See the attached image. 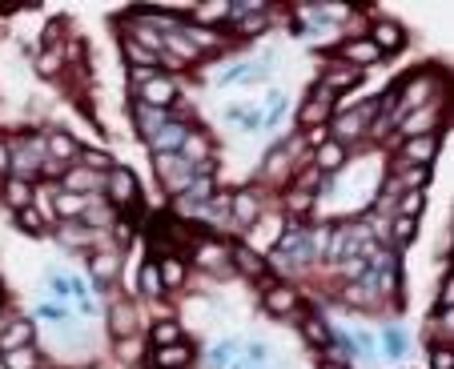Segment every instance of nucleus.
<instances>
[{
  "label": "nucleus",
  "instance_id": "obj_1",
  "mask_svg": "<svg viewBox=\"0 0 454 369\" xmlns=\"http://www.w3.org/2000/svg\"><path fill=\"white\" fill-rule=\"evenodd\" d=\"M137 96H141L137 105H149V109H169V105L177 101V85H173L169 76L157 72V76H149L141 89H137Z\"/></svg>",
  "mask_w": 454,
  "mask_h": 369
},
{
  "label": "nucleus",
  "instance_id": "obj_2",
  "mask_svg": "<svg viewBox=\"0 0 454 369\" xmlns=\"http://www.w3.org/2000/svg\"><path fill=\"white\" fill-rule=\"evenodd\" d=\"M434 153H438V140L426 133V137H410L406 145H402V161H410L414 169H426V165L434 161Z\"/></svg>",
  "mask_w": 454,
  "mask_h": 369
},
{
  "label": "nucleus",
  "instance_id": "obj_3",
  "mask_svg": "<svg viewBox=\"0 0 454 369\" xmlns=\"http://www.w3.org/2000/svg\"><path fill=\"white\" fill-rule=\"evenodd\" d=\"M109 197H113V205L137 201V177H133L129 169H113V173H109Z\"/></svg>",
  "mask_w": 454,
  "mask_h": 369
},
{
  "label": "nucleus",
  "instance_id": "obj_4",
  "mask_svg": "<svg viewBox=\"0 0 454 369\" xmlns=\"http://www.w3.org/2000/svg\"><path fill=\"white\" fill-rule=\"evenodd\" d=\"M133 116H137V133H141L145 140H153L169 125V113H165V109H149V105H137V109H133Z\"/></svg>",
  "mask_w": 454,
  "mask_h": 369
},
{
  "label": "nucleus",
  "instance_id": "obj_5",
  "mask_svg": "<svg viewBox=\"0 0 454 369\" xmlns=\"http://www.w3.org/2000/svg\"><path fill=\"white\" fill-rule=\"evenodd\" d=\"M402 41H406V36H402V28H398L394 21H378L374 32H370V45L378 48V52H398Z\"/></svg>",
  "mask_w": 454,
  "mask_h": 369
},
{
  "label": "nucleus",
  "instance_id": "obj_6",
  "mask_svg": "<svg viewBox=\"0 0 454 369\" xmlns=\"http://www.w3.org/2000/svg\"><path fill=\"white\" fill-rule=\"evenodd\" d=\"M342 56H346L350 69H366V65L382 61V52L370 45V41H346V45H342Z\"/></svg>",
  "mask_w": 454,
  "mask_h": 369
},
{
  "label": "nucleus",
  "instance_id": "obj_7",
  "mask_svg": "<svg viewBox=\"0 0 454 369\" xmlns=\"http://www.w3.org/2000/svg\"><path fill=\"white\" fill-rule=\"evenodd\" d=\"M330 105H334V92L326 89H313V96L302 105V113H298V120L302 125H318V120H326V113H330Z\"/></svg>",
  "mask_w": 454,
  "mask_h": 369
},
{
  "label": "nucleus",
  "instance_id": "obj_8",
  "mask_svg": "<svg viewBox=\"0 0 454 369\" xmlns=\"http://www.w3.org/2000/svg\"><path fill=\"white\" fill-rule=\"evenodd\" d=\"M262 305H265V313H289V309L298 305V293H293L289 285H265Z\"/></svg>",
  "mask_w": 454,
  "mask_h": 369
},
{
  "label": "nucleus",
  "instance_id": "obj_9",
  "mask_svg": "<svg viewBox=\"0 0 454 369\" xmlns=\"http://www.w3.org/2000/svg\"><path fill=\"white\" fill-rule=\"evenodd\" d=\"M32 346V321H12L0 329V349L4 353H12V349H24Z\"/></svg>",
  "mask_w": 454,
  "mask_h": 369
},
{
  "label": "nucleus",
  "instance_id": "obj_10",
  "mask_svg": "<svg viewBox=\"0 0 454 369\" xmlns=\"http://www.w3.org/2000/svg\"><path fill=\"white\" fill-rule=\"evenodd\" d=\"M313 165H318V173H334V169H342V165H346V145H342V140H322Z\"/></svg>",
  "mask_w": 454,
  "mask_h": 369
},
{
  "label": "nucleus",
  "instance_id": "obj_11",
  "mask_svg": "<svg viewBox=\"0 0 454 369\" xmlns=\"http://www.w3.org/2000/svg\"><path fill=\"white\" fill-rule=\"evenodd\" d=\"M189 357H193V349L189 346H161L157 353H153V366L157 369H181V366H189Z\"/></svg>",
  "mask_w": 454,
  "mask_h": 369
},
{
  "label": "nucleus",
  "instance_id": "obj_12",
  "mask_svg": "<svg viewBox=\"0 0 454 369\" xmlns=\"http://www.w3.org/2000/svg\"><path fill=\"white\" fill-rule=\"evenodd\" d=\"M117 269H121L117 253H96L93 261H89V273H93V285H96V289H101V285H109V281L117 277Z\"/></svg>",
  "mask_w": 454,
  "mask_h": 369
},
{
  "label": "nucleus",
  "instance_id": "obj_13",
  "mask_svg": "<svg viewBox=\"0 0 454 369\" xmlns=\"http://www.w3.org/2000/svg\"><path fill=\"white\" fill-rule=\"evenodd\" d=\"M229 209H234V221H238V225H254V221H258V197H254L249 189L234 193Z\"/></svg>",
  "mask_w": 454,
  "mask_h": 369
},
{
  "label": "nucleus",
  "instance_id": "obj_14",
  "mask_svg": "<svg viewBox=\"0 0 454 369\" xmlns=\"http://www.w3.org/2000/svg\"><path fill=\"white\" fill-rule=\"evenodd\" d=\"M229 257H234V265H238V269H241L245 277H262L265 261H262L258 253H254L249 245H234V249H229Z\"/></svg>",
  "mask_w": 454,
  "mask_h": 369
},
{
  "label": "nucleus",
  "instance_id": "obj_15",
  "mask_svg": "<svg viewBox=\"0 0 454 369\" xmlns=\"http://www.w3.org/2000/svg\"><path fill=\"white\" fill-rule=\"evenodd\" d=\"M181 140H185V129H181L177 120H169V125H165V129H161V133H157L153 140H149V145H153V149H157V157H161V153H173V149H181Z\"/></svg>",
  "mask_w": 454,
  "mask_h": 369
},
{
  "label": "nucleus",
  "instance_id": "obj_16",
  "mask_svg": "<svg viewBox=\"0 0 454 369\" xmlns=\"http://www.w3.org/2000/svg\"><path fill=\"white\" fill-rule=\"evenodd\" d=\"M374 281H378V289H386V293L398 289V265H394V257H374Z\"/></svg>",
  "mask_w": 454,
  "mask_h": 369
},
{
  "label": "nucleus",
  "instance_id": "obj_17",
  "mask_svg": "<svg viewBox=\"0 0 454 369\" xmlns=\"http://www.w3.org/2000/svg\"><path fill=\"white\" fill-rule=\"evenodd\" d=\"M45 153L48 157H56V161H72L81 149H76V140H72L69 133H52V137L45 140Z\"/></svg>",
  "mask_w": 454,
  "mask_h": 369
},
{
  "label": "nucleus",
  "instance_id": "obj_18",
  "mask_svg": "<svg viewBox=\"0 0 454 369\" xmlns=\"http://www.w3.org/2000/svg\"><path fill=\"white\" fill-rule=\"evenodd\" d=\"M4 201L17 209V213H21V209H28V205H32V184L21 181V177H12V181L4 184Z\"/></svg>",
  "mask_w": 454,
  "mask_h": 369
},
{
  "label": "nucleus",
  "instance_id": "obj_19",
  "mask_svg": "<svg viewBox=\"0 0 454 369\" xmlns=\"http://www.w3.org/2000/svg\"><path fill=\"white\" fill-rule=\"evenodd\" d=\"M358 76H362L358 69H350V65H346V69H334V72H326L318 89H326V92H342V89H350V85H358Z\"/></svg>",
  "mask_w": 454,
  "mask_h": 369
},
{
  "label": "nucleus",
  "instance_id": "obj_20",
  "mask_svg": "<svg viewBox=\"0 0 454 369\" xmlns=\"http://www.w3.org/2000/svg\"><path fill=\"white\" fill-rule=\"evenodd\" d=\"M133 325H137V317H133L129 305H113V309H109V329H113V337H129Z\"/></svg>",
  "mask_w": 454,
  "mask_h": 369
},
{
  "label": "nucleus",
  "instance_id": "obj_21",
  "mask_svg": "<svg viewBox=\"0 0 454 369\" xmlns=\"http://www.w3.org/2000/svg\"><path fill=\"white\" fill-rule=\"evenodd\" d=\"M85 205H89V201H85V197H76V193H65V189L56 193V213H61L65 221H76V217L85 213Z\"/></svg>",
  "mask_w": 454,
  "mask_h": 369
},
{
  "label": "nucleus",
  "instance_id": "obj_22",
  "mask_svg": "<svg viewBox=\"0 0 454 369\" xmlns=\"http://www.w3.org/2000/svg\"><path fill=\"white\" fill-rule=\"evenodd\" d=\"M229 120H234V125H238L241 133H258V129H262L265 125V116L258 113V109H229Z\"/></svg>",
  "mask_w": 454,
  "mask_h": 369
},
{
  "label": "nucleus",
  "instance_id": "obj_23",
  "mask_svg": "<svg viewBox=\"0 0 454 369\" xmlns=\"http://www.w3.org/2000/svg\"><path fill=\"white\" fill-rule=\"evenodd\" d=\"M125 52H129V61H133V69H157L161 65V56L157 52H149V48H141L133 36H129V45H125Z\"/></svg>",
  "mask_w": 454,
  "mask_h": 369
},
{
  "label": "nucleus",
  "instance_id": "obj_24",
  "mask_svg": "<svg viewBox=\"0 0 454 369\" xmlns=\"http://www.w3.org/2000/svg\"><path fill=\"white\" fill-rule=\"evenodd\" d=\"M157 277H161V285L177 289V285L185 281V265H181V261H173V257H165V261H161V269H157Z\"/></svg>",
  "mask_w": 454,
  "mask_h": 369
},
{
  "label": "nucleus",
  "instance_id": "obj_25",
  "mask_svg": "<svg viewBox=\"0 0 454 369\" xmlns=\"http://www.w3.org/2000/svg\"><path fill=\"white\" fill-rule=\"evenodd\" d=\"M302 333H306L310 346H330V329H326V321H318V317H306V321H302Z\"/></svg>",
  "mask_w": 454,
  "mask_h": 369
},
{
  "label": "nucleus",
  "instance_id": "obj_26",
  "mask_svg": "<svg viewBox=\"0 0 454 369\" xmlns=\"http://www.w3.org/2000/svg\"><path fill=\"white\" fill-rule=\"evenodd\" d=\"M4 366H8V369H37V349L24 346V349H12V353H4Z\"/></svg>",
  "mask_w": 454,
  "mask_h": 369
},
{
  "label": "nucleus",
  "instance_id": "obj_27",
  "mask_svg": "<svg viewBox=\"0 0 454 369\" xmlns=\"http://www.w3.org/2000/svg\"><path fill=\"white\" fill-rule=\"evenodd\" d=\"M65 184H69V193H76V197H85L89 189L96 184V177L89 173V169H72L69 177H65Z\"/></svg>",
  "mask_w": 454,
  "mask_h": 369
},
{
  "label": "nucleus",
  "instance_id": "obj_28",
  "mask_svg": "<svg viewBox=\"0 0 454 369\" xmlns=\"http://www.w3.org/2000/svg\"><path fill=\"white\" fill-rule=\"evenodd\" d=\"M153 341H157V349H161V346H177V341H181L177 321H157V325H153Z\"/></svg>",
  "mask_w": 454,
  "mask_h": 369
},
{
  "label": "nucleus",
  "instance_id": "obj_29",
  "mask_svg": "<svg viewBox=\"0 0 454 369\" xmlns=\"http://www.w3.org/2000/svg\"><path fill=\"white\" fill-rule=\"evenodd\" d=\"M382 341H386V357H402V353H406V333L394 329V325L382 333Z\"/></svg>",
  "mask_w": 454,
  "mask_h": 369
},
{
  "label": "nucleus",
  "instance_id": "obj_30",
  "mask_svg": "<svg viewBox=\"0 0 454 369\" xmlns=\"http://www.w3.org/2000/svg\"><path fill=\"white\" fill-rule=\"evenodd\" d=\"M229 17V4H197L193 8V21H225Z\"/></svg>",
  "mask_w": 454,
  "mask_h": 369
},
{
  "label": "nucleus",
  "instance_id": "obj_31",
  "mask_svg": "<svg viewBox=\"0 0 454 369\" xmlns=\"http://www.w3.org/2000/svg\"><path fill=\"white\" fill-rule=\"evenodd\" d=\"M209 361H214V366H234V361H238V341H221V346H214Z\"/></svg>",
  "mask_w": 454,
  "mask_h": 369
},
{
  "label": "nucleus",
  "instance_id": "obj_32",
  "mask_svg": "<svg viewBox=\"0 0 454 369\" xmlns=\"http://www.w3.org/2000/svg\"><path fill=\"white\" fill-rule=\"evenodd\" d=\"M221 261H225V249H221V245H214V241H209V245H201V253H197V265H205V269H217Z\"/></svg>",
  "mask_w": 454,
  "mask_h": 369
},
{
  "label": "nucleus",
  "instance_id": "obj_33",
  "mask_svg": "<svg viewBox=\"0 0 454 369\" xmlns=\"http://www.w3.org/2000/svg\"><path fill=\"white\" fill-rule=\"evenodd\" d=\"M414 229H418V217H394V241L398 245H406L414 237Z\"/></svg>",
  "mask_w": 454,
  "mask_h": 369
},
{
  "label": "nucleus",
  "instance_id": "obj_34",
  "mask_svg": "<svg viewBox=\"0 0 454 369\" xmlns=\"http://www.w3.org/2000/svg\"><path fill=\"white\" fill-rule=\"evenodd\" d=\"M141 289L149 293V297H157V293H161V277H157V265H145V269H141Z\"/></svg>",
  "mask_w": 454,
  "mask_h": 369
},
{
  "label": "nucleus",
  "instance_id": "obj_35",
  "mask_svg": "<svg viewBox=\"0 0 454 369\" xmlns=\"http://www.w3.org/2000/svg\"><path fill=\"white\" fill-rule=\"evenodd\" d=\"M431 369H454V353L446 346H431Z\"/></svg>",
  "mask_w": 454,
  "mask_h": 369
},
{
  "label": "nucleus",
  "instance_id": "obj_36",
  "mask_svg": "<svg viewBox=\"0 0 454 369\" xmlns=\"http://www.w3.org/2000/svg\"><path fill=\"white\" fill-rule=\"evenodd\" d=\"M418 184H426V169H410L406 177H398V181H394V189H418Z\"/></svg>",
  "mask_w": 454,
  "mask_h": 369
},
{
  "label": "nucleus",
  "instance_id": "obj_37",
  "mask_svg": "<svg viewBox=\"0 0 454 369\" xmlns=\"http://www.w3.org/2000/svg\"><path fill=\"white\" fill-rule=\"evenodd\" d=\"M310 205H313V197L306 189H293L289 193V213H310Z\"/></svg>",
  "mask_w": 454,
  "mask_h": 369
},
{
  "label": "nucleus",
  "instance_id": "obj_38",
  "mask_svg": "<svg viewBox=\"0 0 454 369\" xmlns=\"http://www.w3.org/2000/svg\"><path fill=\"white\" fill-rule=\"evenodd\" d=\"M17 225H21L24 233H41V217H37V209H32V205H28V209H21Z\"/></svg>",
  "mask_w": 454,
  "mask_h": 369
},
{
  "label": "nucleus",
  "instance_id": "obj_39",
  "mask_svg": "<svg viewBox=\"0 0 454 369\" xmlns=\"http://www.w3.org/2000/svg\"><path fill=\"white\" fill-rule=\"evenodd\" d=\"M56 69H61V56H56V52H41L37 72H41V76H56Z\"/></svg>",
  "mask_w": 454,
  "mask_h": 369
},
{
  "label": "nucleus",
  "instance_id": "obj_40",
  "mask_svg": "<svg viewBox=\"0 0 454 369\" xmlns=\"http://www.w3.org/2000/svg\"><path fill=\"white\" fill-rule=\"evenodd\" d=\"M418 209H422V193H418V189H410L406 197H402V209H398V217H414Z\"/></svg>",
  "mask_w": 454,
  "mask_h": 369
},
{
  "label": "nucleus",
  "instance_id": "obj_41",
  "mask_svg": "<svg viewBox=\"0 0 454 369\" xmlns=\"http://www.w3.org/2000/svg\"><path fill=\"white\" fill-rule=\"evenodd\" d=\"M346 301H358V305H370V301H374V293H370V289H366L362 281H354V285L346 289Z\"/></svg>",
  "mask_w": 454,
  "mask_h": 369
},
{
  "label": "nucleus",
  "instance_id": "obj_42",
  "mask_svg": "<svg viewBox=\"0 0 454 369\" xmlns=\"http://www.w3.org/2000/svg\"><path fill=\"white\" fill-rule=\"evenodd\" d=\"M245 361H249V366H265V361H269V349H265L262 341H254V346L245 349Z\"/></svg>",
  "mask_w": 454,
  "mask_h": 369
},
{
  "label": "nucleus",
  "instance_id": "obj_43",
  "mask_svg": "<svg viewBox=\"0 0 454 369\" xmlns=\"http://www.w3.org/2000/svg\"><path fill=\"white\" fill-rule=\"evenodd\" d=\"M37 313H41L45 321H69V309H61V305H41Z\"/></svg>",
  "mask_w": 454,
  "mask_h": 369
},
{
  "label": "nucleus",
  "instance_id": "obj_44",
  "mask_svg": "<svg viewBox=\"0 0 454 369\" xmlns=\"http://www.w3.org/2000/svg\"><path fill=\"white\" fill-rule=\"evenodd\" d=\"M48 281H52V293H56V297H61V301H69V293H72V289H69V277L52 273V277H48Z\"/></svg>",
  "mask_w": 454,
  "mask_h": 369
},
{
  "label": "nucleus",
  "instance_id": "obj_45",
  "mask_svg": "<svg viewBox=\"0 0 454 369\" xmlns=\"http://www.w3.org/2000/svg\"><path fill=\"white\" fill-rule=\"evenodd\" d=\"M85 165H89V169H109V157H105V153H85Z\"/></svg>",
  "mask_w": 454,
  "mask_h": 369
},
{
  "label": "nucleus",
  "instance_id": "obj_46",
  "mask_svg": "<svg viewBox=\"0 0 454 369\" xmlns=\"http://www.w3.org/2000/svg\"><path fill=\"white\" fill-rule=\"evenodd\" d=\"M12 169V153H8V145L0 140V173H8Z\"/></svg>",
  "mask_w": 454,
  "mask_h": 369
},
{
  "label": "nucleus",
  "instance_id": "obj_47",
  "mask_svg": "<svg viewBox=\"0 0 454 369\" xmlns=\"http://www.w3.org/2000/svg\"><path fill=\"white\" fill-rule=\"evenodd\" d=\"M346 273H350V277H362V273H366V261H354V257H350V261H346Z\"/></svg>",
  "mask_w": 454,
  "mask_h": 369
},
{
  "label": "nucleus",
  "instance_id": "obj_48",
  "mask_svg": "<svg viewBox=\"0 0 454 369\" xmlns=\"http://www.w3.org/2000/svg\"><path fill=\"white\" fill-rule=\"evenodd\" d=\"M322 369H346V366H338V361H326V366H322Z\"/></svg>",
  "mask_w": 454,
  "mask_h": 369
}]
</instances>
